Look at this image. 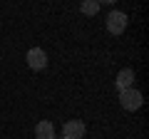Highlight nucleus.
Here are the masks:
<instances>
[{"label":"nucleus","mask_w":149,"mask_h":139,"mask_svg":"<svg viewBox=\"0 0 149 139\" xmlns=\"http://www.w3.org/2000/svg\"><path fill=\"white\" fill-rule=\"evenodd\" d=\"M142 92L134 90V87H127V90H119V104H122L127 112H137L142 107Z\"/></svg>","instance_id":"1"},{"label":"nucleus","mask_w":149,"mask_h":139,"mask_svg":"<svg viewBox=\"0 0 149 139\" xmlns=\"http://www.w3.org/2000/svg\"><path fill=\"white\" fill-rule=\"evenodd\" d=\"M124 27H127V15H124L122 10H112L109 15H107V30H109L112 35H122Z\"/></svg>","instance_id":"2"},{"label":"nucleus","mask_w":149,"mask_h":139,"mask_svg":"<svg viewBox=\"0 0 149 139\" xmlns=\"http://www.w3.org/2000/svg\"><path fill=\"white\" fill-rule=\"evenodd\" d=\"M85 132H87V127L80 119H70V122L62 124V139H82Z\"/></svg>","instance_id":"3"},{"label":"nucleus","mask_w":149,"mask_h":139,"mask_svg":"<svg viewBox=\"0 0 149 139\" xmlns=\"http://www.w3.org/2000/svg\"><path fill=\"white\" fill-rule=\"evenodd\" d=\"M25 60H27V67L30 70H45V65H47V55H45V50H40V47L27 50Z\"/></svg>","instance_id":"4"},{"label":"nucleus","mask_w":149,"mask_h":139,"mask_svg":"<svg viewBox=\"0 0 149 139\" xmlns=\"http://www.w3.org/2000/svg\"><path fill=\"white\" fill-rule=\"evenodd\" d=\"M35 137L37 139H55V124L50 119H42V122L35 124Z\"/></svg>","instance_id":"5"},{"label":"nucleus","mask_w":149,"mask_h":139,"mask_svg":"<svg viewBox=\"0 0 149 139\" xmlns=\"http://www.w3.org/2000/svg\"><path fill=\"white\" fill-rule=\"evenodd\" d=\"M114 82H117V87H119V90L134 87V70H132V67H124L122 72L117 75V80H114Z\"/></svg>","instance_id":"6"},{"label":"nucleus","mask_w":149,"mask_h":139,"mask_svg":"<svg viewBox=\"0 0 149 139\" xmlns=\"http://www.w3.org/2000/svg\"><path fill=\"white\" fill-rule=\"evenodd\" d=\"M80 10H82V15H97L100 13V3L97 0H85L80 5Z\"/></svg>","instance_id":"7"}]
</instances>
